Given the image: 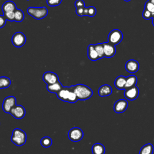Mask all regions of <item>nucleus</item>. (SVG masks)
I'll use <instances>...</instances> for the list:
<instances>
[{"label": "nucleus", "instance_id": "nucleus-1", "mask_svg": "<svg viewBox=\"0 0 154 154\" xmlns=\"http://www.w3.org/2000/svg\"><path fill=\"white\" fill-rule=\"evenodd\" d=\"M56 94L57 97L64 102L73 103L78 100L76 94L73 91V85L70 87H63Z\"/></svg>", "mask_w": 154, "mask_h": 154}, {"label": "nucleus", "instance_id": "nucleus-2", "mask_svg": "<svg viewBox=\"0 0 154 154\" xmlns=\"http://www.w3.org/2000/svg\"><path fill=\"white\" fill-rule=\"evenodd\" d=\"M73 90L78 99L80 100H87L90 99L93 94L92 90L89 87L82 84L73 85Z\"/></svg>", "mask_w": 154, "mask_h": 154}, {"label": "nucleus", "instance_id": "nucleus-3", "mask_svg": "<svg viewBox=\"0 0 154 154\" xmlns=\"http://www.w3.org/2000/svg\"><path fill=\"white\" fill-rule=\"evenodd\" d=\"M11 141L17 146H22L24 145L26 141V133L19 128L14 129L12 132Z\"/></svg>", "mask_w": 154, "mask_h": 154}, {"label": "nucleus", "instance_id": "nucleus-4", "mask_svg": "<svg viewBox=\"0 0 154 154\" xmlns=\"http://www.w3.org/2000/svg\"><path fill=\"white\" fill-rule=\"evenodd\" d=\"M27 13L29 16H32L37 20H40L45 17L48 13V11L46 7H30L27 9Z\"/></svg>", "mask_w": 154, "mask_h": 154}, {"label": "nucleus", "instance_id": "nucleus-5", "mask_svg": "<svg viewBox=\"0 0 154 154\" xmlns=\"http://www.w3.org/2000/svg\"><path fill=\"white\" fill-rule=\"evenodd\" d=\"M123 39L122 32L117 29H114L112 30L108 36V42L110 43L117 45L119 44Z\"/></svg>", "mask_w": 154, "mask_h": 154}, {"label": "nucleus", "instance_id": "nucleus-6", "mask_svg": "<svg viewBox=\"0 0 154 154\" xmlns=\"http://www.w3.org/2000/svg\"><path fill=\"white\" fill-rule=\"evenodd\" d=\"M84 136L82 130L78 127L72 128L68 132V138L73 142H78L82 140Z\"/></svg>", "mask_w": 154, "mask_h": 154}, {"label": "nucleus", "instance_id": "nucleus-7", "mask_svg": "<svg viewBox=\"0 0 154 154\" xmlns=\"http://www.w3.org/2000/svg\"><path fill=\"white\" fill-rule=\"evenodd\" d=\"M16 105V99L13 96L6 97L2 102V108L3 111L7 114H10L11 109Z\"/></svg>", "mask_w": 154, "mask_h": 154}, {"label": "nucleus", "instance_id": "nucleus-8", "mask_svg": "<svg viewBox=\"0 0 154 154\" xmlns=\"http://www.w3.org/2000/svg\"><path fill=\"white\" fill-rule=\"evenodd\" d=\"M11 42L15 47L20 48L25 45L26 42V37L22 32H15L11 37Z\"/></svg>", "mask_w": 154, "mask_h": 154}, {"label": "nucleus", "instance_id": "nucleus-9", "mask_svg": "<svg viewBox=\"0 0 154 154\" xmlns=\"http://www.w3.org/2000/svg\"><path fill=\"white\" fill-rule=\"evenodd\" d=\"M10 114L16 119H23L26 114L25 108L20 105H16L10 111Z\"/></svg>", "mask_w": 154, "mask_h": 154}, {"label": "nucleus", "instance_id": "nucleus-10", "mask_svg": "<svg viewBox=\"0 0 154 154\" xmlns=\"http://www.w3.org/2000/svg\"><path fill=\"white\" fill-rule=\"evenodd\" d=\"M139 95V89L135 85L134 87L126 88L124 91V96L125 98L129 100H135Z\"/></svg>", "mask_w": 154, "mask_h": 154}, {"label": "nucleus", "instance_id": "nucleus-11", "mask_svg": "<svg viewBox=\"0 0 154 154\" xmlns=\"http://www.w3.org/2000/svg\"><path fill=\"white\" fill-rule=\"evenodd\" d=\"M43 80L47 85H48L59 81V78L57 73L52 72H46L43 75Z\"/></svg>", "mask_w": 154, "mask_h": 154}, {"label": "nucleus", "instance_id": "nucleus-12", "mask_svg": "<svg viewBox=\"0 0 154 154\" xmlns=\"http://www.w3.org/2000/svg\"><path fill=\"white\" fill-rule=\"evenodd\" d=\"M103 46L104 56L106 58L112 57L116 52V48L115 45L110 43L109 42H104L102 43Z\"/></svg>", "mask_w": 154, "mask_h": 154}, {"label": "nucleus", "instance_id": "nucleus-13", "mask_svg": "<svg viewBox=\"0 0 154 154\" xmlns=\"http://www.w3.org/2000/svg\"><path fill=\"white\" fill-rule=\"evenodd\" d=\"M128 106V103L125 99H119L114 105V111L117 114H120L125 111Z\"/></svg>", "mask_w": 154, "mask_h": 154}, {"label": "nucleus", "instance_id": "nucleus-14", "mask_svg": "<svg viewBox=\"0 0 154 154\" xmlns=\"http://www.w3.org/2000/svg\"><path fill=\"white\" fill-rule=\"evenodd\" d=\"M139 63L135 60H129L125 64V69L127 72L131 73L137 72L139 69Z\"/></svg>", "mask_w": 154, "mask_h": 154}, {"label": "nucleus", "instance_id": "nucleus-15", "mask_svg": "<svg viewBox=\"0 0 154 154\" xmlns=\"http://www.w3.org/2000/svg\"><path fill=\"white\" fill-rule=\"evenodd\" d=\"M112 87L108 84L102 85L98 89V94L101 97L109 96L112 94Z\"/></svg>", "mask_w": 154, "mask_h": 154}, {"label": "nucleus", "instance_id": "nucleus-16", "mask_svg": "<svg viewBox=\"0 0 154 154\" xmlns=\"http://www.w3.org/2000/svg\"><path fill=\"white\" fill-rule=\"evenodd\" d=\"M88 58L91 61H96L99 59V55L95 50L94 45H89L87 48Z\"/></svg>", "mask_w": 154, "mask_h": 154}, {"label": "nucleus", "instance_id": "nucleus-17", "mask_svg": "<svg viewBox=\"0 0 154 154\" xmlns=\"http://www.w3.org/2000/svg\"><path fill=\"white\" fill-rule=\"evenodd\" d=\"M16 8H17L14 2L11 1H7L5 2L2 5V10L3 13L9 11H14Z\"/></svg>", "mask_w": 154, "mask_h": 154}, {"label": "nucleus", "instance_id": "nucleus-18", "mask_svg": "<svg viewBox=\"0 0 154 154\" xmlns=\"http://www.w3.org/2000/svg\"><path fill=\"white\" fill-rule=\"evenodd\" d=\"M126 77L124 76H119L114 81V86L118 90H125Z\"/></svg>", "mask_w": 154, "mask_h": 154}, {"label": "nucleus", "instance_id": "nucleus-19", "mask_svg": "<svg viewBox=\"0 0 154 154\" xmlns=\"http://www.w3.org/2000/svg\"><path fill=\"white\" fill-rule=\"evenodd\" d=\"M63 87V86L62 84L60 82V81L54 84H48L46 85L47 90L52 93H58Z\"/></svg>", "mask_w": 154, "mask_h": 154}, {"label": "nucleus", "instance_id": "nucleus-20", "mask_svg": "<svg viewBox=\"0 0 154 154\" xmlns=\"http://www.w3.org/2000/svg\"><path fill=\"white\" fill-rule=\"evenodd\" d=\"M91 152L93 154H105V148L101 143H95L92 146Z\"/></svg>", "mask_w": 154, "mask_h": 154}, {"label": "nucleus", "instance_id": "nucleus-21", "mask_svg": "<svg viewBox=\"0 0 154 154\" xmlns=\"http://www.w3.org/2000/svg\"><path fill=\"white\" fill-rule=\"evenodd\" d=\"M137 82V78L135 75H130L126 77V84L125 86V90L136 85Z\"/></svg>", "mask_w": 154, "mask_h": 154}, {"label": "nucleus", "instance_id": "nucleus-22", "mask_svg": "<svg viewBox=\"0 0 154 154\" xmlns=\"http://www.w3.org/2000/svg\"><path fill=\"white\" fill-rule=\"evenodd\" d=\"M153 146L150 143H148L141 148L139 154H153Z\"/></svg>", "mask_w": 154, "mask_h": 154}, {"label": "nucleus", "instance_id": "nucleus-23", "mask_svg": "<svg viewBox=\"0 0 154 154\" xmlns=\"http://www.w3.org/2000/svg\"><path fill=\"white\" fill-rule=\"evenodd\" d=\"M11 84V80L9 78L6 76L0 77V89L8 88Z\"/></svg>", "mask_w": 154, "mask_h": 154}, {"label": "nucleus", "instance_id": "nucleus-24", "mask_svg": "<svg viewBox=\"0 0 154 154\" xmlns=\"http://www.w3.org/2000/svg\"><path fill=\"white\" fill-rule=\"evenodd\" d=\"M24 13L23 11L20 9L16 8L14 11V20L17 22H22L24 19Z\"/></svg>", "mask_w": 154, "mask_h": 154}, {"label": "nucleus", "instance_id": "nucleus-25", "mask_svg": "<svg viewBox=\"0 0 154 154\" xmlns=\"http://www.w3.org/2000/svg\"><path fill=\"white\" fill-rule=\"evenodd\" d=\"M41 145L45 148H48L52 144V140L49 137H44L40 140Z\"/></svg>", "mask_w": 154, "mask_h": 154}, {"label": "nucleus", "instance_id": "nucleus-26", "mask_svg": "<svg viewBox=\"0 0 154 154\" xmlns=\"http://www.w3.org/2000/svg\"><path fill=\"white\" fill-rule=\"evenodd\" d=\"M94 48L99 55V59L105 57L104 51H103V46L102 43H97V44L94 45Z\"/></svg>", "mask_w": 154, "mask_h": 154}, {"label": "nucleus", "instance_id": "nucleus-27", "mask_svg": "<svg viewBox=\"0 0 154 154\" xmlns=\"http://www.w3.org/2000/svg\"><path fill=\"white\" fill-rule=\"evenodd\" d=\"M144 9L147 10L150 13H152L154 16V4L150 2L149 0L145 3Z\"/></svg>", "mask_w": 154, "mask_h": 154}, {"label": "nucleus", "instance_id": "nucleus-28", "mask_svg": "<svg viewBox=\"0 0 154 154\" xmlns=\"http://www.w3.org/2000/svg\"><path fill=\"white\" fill-rule=\"evenodd\" d=\"M4 17L7 20L14 21V11H9L4 13Z\"/></svg>", "mask_w": 154, "mask_h": 154}, {"label": "nucleus", "instance_id": "nucleus-29", "mask_svg": "<svg viewBox=\"0 0 154 154\" xmlns=\"http://www.w3.org/2000/svg\"><path fill=\"white\" fill-rule=\"evenodd\" d=\"M143 17L144 19H146V20H149V19H150L152 18H153V15L152 13H150L149 11H148L146 9H144L143 11Z\"/></svg>", "mask_w": 154, "mask_h": 154}, {"label": "nucleus", "instance_id": "nucleus-30", "mask_svg": "<svg viewBox=\"0 0 154 154\" xmlns=\"http://www.w3.org/2000/svg\"><path fill=\"white\" fill-rule=\"evenodd\" d=\"M63 0H47L46 2L50 7H55L59 5Z\"/></svg>", "mask_w": 154, "mask_h": 154}, {"label": "nucleus", "instance_id": "nucleus-31", "mask_svg": "<svg viewBox=\"0 0 154 154\" xmlns=\"http://www.w3.org/2000/svg\"><path fill=\"white\" fill-rule=\"evenodd\" d=\"M96 13V9L95 7L90 6L88 7V13H87V16L90 17H93L95 16Z\"/></svg>", "mask_w": 154, "mask_h": 154}, {"label": "nucleus", "instance_id": "nucleus-32", "mask_svg": "<svg viewBox=\"0 0 154 154\" xmlns=\"http://www.w3.org/2000/svg\"><path fill=\"white\" fill-rule=\"evenodd\" d=\"M75 6L76 8L85 7V2L83 0H76L75 2Z\"/></svg>", "mask_w": 154, "mask_h": 154}, {"label": "nucleus", "instance_id": "nucleus-33", "mask_svg": "<svg viewBox=\"0 0 154 154\" xmlns=\"http://www.w3.org/2000/svg\"><path fill=\"white\" fill-rule=\"evenodd\" d=\"M85 7L76 8V13L78 16H85V14H84Z\"/></svg>", "mask_w": 154, "mask_h": 154}, {"label": "nucleus", "instance_id": "nucleus-34", "mask_svg": "<svg viewBox=\"0 0 154 154\" xmlns=\"http://www.w3.org/2000/svg\"><path fill=\"white\" fill-rule=\"evenodd\" d=\"M7 19L4 17V16L0 15V28L4 27L6 23Z\"/></svg>", "mask_w": 154, "mask_h": 154}, {"label": "nucleus", "instance_id": "nucleus-35", "mask_svg": "<svg viewBox=\"0 0 154 154\" xmlns=\"http://www.w3.org/2000/svg\"><path fill=\"white\" fill-rule=\"evenodd\" d=\"M152 24H153V25L154 26V16H153V18H152Z\"/></svg>", "mask_w": 154, "mask_h": 154}, {"label": "nucleus", "instance_id": "nucleus-36", "mask_svg": "<svg viewBox=\"0 0 154 154\" xmlns=\"http://www.w3.org/2000/svg\"><path fill=\"white\" fill-rule=\"evenodd\" d=\"M149 1L154 4V0H149Z\"/></svg>", "mask_w": 154, "mask_h": 154}, {"label": "nucleus", "instance_id": "nucleus-37", "mask_svg": "<svg viewBox=\"0 0 154 154\" xmlns=\"http://www.w3.org/2000/svg\"><path fill=\"white\" fill-rule=\"evenodd\" d=\"M125 1H126V2H128V1H130L131 0H124Z\"/></svg>", "mask_w": 154, "mask_h": 154}, {"label": "nucleus", "instance_id": "nucleus-38", "mask_svg": "<svg viewBox=\"0 0 154 154\" xmlns=\"http://www.w3.org/2000/svg\"><path fill=\"white\" fill-rule=\"evenodd\" d=\"M26 1H29V0H26Z\"/></svg>", "mask_w": 154, "mask_h": 154}]
</instances>
